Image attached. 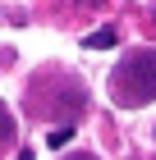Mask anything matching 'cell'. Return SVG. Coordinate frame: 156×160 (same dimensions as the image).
<instances>
[{
	"label": "cell",
	"mask_w": 156,
	"mask_h": 160,
	"mask_svg": "<svg viewBox=\"0 0 156 160\" xmlns=\"http://www.w3.org/2000/svg\"><path fill=\"white\" fill-rule=\"evenodd\" d=\"M64 160H96V156H87V151H78V156H64Z\"/></svg>",
	"instance_id": "cell-5"
},
{
	"label": "cell",
	"mask_w": 156,
	"mask_h": 160,
	"mask_svg": "<svg viewBox=\"0 0 156 160\" xmlns=\"http://www.w3.org/2000/svg\"><path fill=\"white\" fill-rule=\"evenodd\" d=\"M115 41H120L115 28H96V32H87V37H83V46H87V50H106V46H115Z\"/></svg>",
	"instance_id": "cell-2"
},
{
	"label": "cell",
	"mask_w": 156,
	"mask_h": 160,
	"mask_svg": "<svg viewBox=\"0 0 156 160\" xmlns=\"http://www.w3.org/2000/svg\"><path fill=\"white\" fill-rule=\"evenodd\" d=\"M19 160H32V151H19Z\"/></svg>",
	"instance_id": "cell-6"
},
{
	"label": "cell",
	"mask_w": 156,
	"mask_h": 160,
	"mask_svg": "<svg viewBox=\"0 0 156 160\" xmlns=\"http://www.w3.org/2000/svg\"><path fill=\"white\" fill-rule=\"evenodd\" d=\"M14 133H19V123H14V114L5 110V105H0V151H5V147L14 142Z\"/></svg>",
	"instance_id": "cell-3"
},
{
	"label": "cell",
	"mask_w": 156,
	"mask_h": 160,
	"mask_svg": "<svg viewBox=\"0 0 156 160\" xmlns=\"http://www.w3.org/2000/svg\"><path fill=\"white\" fill-rule=\"evenodd\" d=\"M110 101L120 110H143L156 101V50H129L110 69Z\"/></svg>",
	"instance_id": "cell-1"
},
{
	"label": "cell",
	"mask_w": 156,
	"mask_h": 160,
	"mask_svg": "<svg viewBox=\"0 0 156 160\" xmlns=\"http://www.w3.org/2000/svg\"><path fill=\"white\" fill-rule=\"evenodd\" d=\"M69 137H73V123H64V128H51V137H46V142H51V147H64Z\"/></svg>",
	"instance_id": "cell-4"
}]
</instances>
